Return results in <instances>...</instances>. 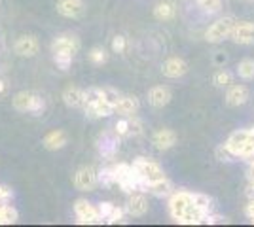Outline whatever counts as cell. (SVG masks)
<instances>
[{
	"label": "cell",
	"mask_w": 254,
	"mask_h": 227,
	"mask_svg": "<svg viewBox=\"0 0 254 227\" xmlns=\"http://www.w3.org/2000/svg\"><path fill=\"white\" fill-rule=\"evenodd\" d=\"M87 57H89V61L93 65H105L106 61H108V53H106L105 47H91Z\"/></svg>",
	"instance_id": "31"
},
{
	"label": "cell",
	"mask_w": 254,
	"mask_h": 227,
	"mask_svg": "<svg viewBox=\"0 0 254 227\" xmlns=\"http://www.w3.org/2000/svg\"><path fill=\"white\" fill-rule=\"evenodd\" d=\"M237 76L243 80H254V59H243L237 65Z\"/></svg>",
	"instance_id": "29"
},
{
	"label": "cell",
	"mask_w": 254,
	"mask_h": 227,
	"mask_svg": "<svg viewBox=\"0 0 254 227\" xmlns=\"http://www.w3.org/2000/svg\"><path fill=\"white\" fill-rule=\"evenodd\" d=\"M74 214L76 222L82 224V226H103L105 220L99 214V208L97 205L89 203L87 199H76L74 201Z\"/></svg>",
	"instance_id": "4"
},
{
	"label": "cell",
	"mask_w": 254,
	"mask_h": 227,
	"mask_svg": "<svg viewBox=\"0 0 254 227\" xmlns=\"http://www.w3.org/2000/svg\"><path fill=\"white\" fill-rule=\"evenodd\" d=\"M127 49V38L126 36H122V34H118L112 38V51L114 53H124Z\"/></svg>",
	"instance_id": "34"
},
{
	"label": "cell",
	"mask_w": 254,
	"mask_h": 227,
	"mask_svg": "<svg viewBox=\"0 0 254 227\" xmlns=\"http://www.w3.org/2000/svg\"><path fill=\"white\" fill-rule=\"evenodd\" d=\"M85 100V89L78 86H68L63 91V102L68 108H82Z\"/></svg>",
	"instance_id": "20"
},
{
	"label": "cell",
	"mask_w": 254,
	"mask_h": 227,
	"mask_svg": "<svg viewBox=\"0 0 254 227\" xmlns=\"http://www.w3.org/2000/svg\"><path fill=\"white\" fill-rule=\"evenodd\" d=\"M249 129H251V135L254 136V127H249Z\"/></svg>",
	"instance_id": "43"
},
{
	"label": "cell",
	"mask_w": 254,
	"mask_h": 227,
	"mask_svg": "<svg viewBox=\"0 0 254 227\" xmlns=\"http://www.w3.org/2000/svg\"><path fill=\"white\" fill-rule=\"evenodd\" d=\"M84 112L89 119H103L114 116V106L103 97V87H87L85 89Z\"/></svg>",
	"instance_id": "2"
},
{
	"label": "cell",
	"mask_w": 254,
	"mask_h": 227,
	"mask_svg": "<svg viewBox=\"0 0 254 227\" xmlns=\"http://www.w3.org/2000/svg\"><path fill=\"white\" fill-rule=\"evenodd\" d=\"M216 159H218V161H224V163H230V161H233L235 157L230 153V150H228L224 144H220V146L216 148Z\"/></svg>",
	"instance_id": "35"
},
{
	"label": "cell",
	"mask_w": 254,
	"mask_h": 227,
	"mask_svg": "<svg viewBox=\"0 0 254 227\" xmlns=\"http://www.w3.org/2000/svg\"><path fill=\"white\" fill-rule=\"evenodd\" d=\"M114 203H108V201H105V203H99L97 205V208H99V214L103 216V220H105V224H106V218L110 216V212L114 210Z\"/></svg>",
	"instance_id": "37"
},
{
	"label": "cell",
	"mask_w": 254,
	"mask_h": 227,
	"mask_svg": "<svg viewBox=\"0 0 254 227\" xmlns=\"http://www.w3.org/2000/svg\"><path fill=\"white\" fill-rule=\"evenodd\" d=\"M245 214H247V218L254 224V199H251L249 205L245 206Z\"/></svg>",
	"instance_id": "38"
},
{
	"label": "cell",
	"mask_w": 254,
	"mask_h": 227,
	"mask_svg": "<svg viewBox=\"0 0 254 227\" xmlns=\"http://www.w3.org/2000/svg\"><path fill=\"white\" fill-rule=\"evenodd\" d=\"M216 224H218V226H220V224H228V220L224 216H220V214H212V212L207 214L205 220H203V226H216Z\"/></svg>",
	"instance_id": "36"
},
{
	"label": "cell",
	"mask_w": 254,
	"mask_h": 227,
	"mask_svg": "<svg viewBox=\"0 0 254 227\" xmlns=\"http://www.w3.org/2000/svg\"><path fill=\"white\" fill-rule=\"evenodd\" d=\"M214 63H216V65H222V63H226V55H224L222 51H218L216 59H214Z\"/></svg>",
	"instance_id": "41"
},
{
	"label": "cell",
	"mask_w": 254,
	"mask_h": 227,
	"mask_svg": "<svg viewBox=\"0 0 254 227\" xmlns=\"http://www.w3.org/2000/svg\"><path fill=\"white\" fill-rule=\"evenodd\" d=\"M19 220V212L10 203H0V226H11Z\"/></svg>",
	"instance_id": "24"
},
{
	"label": "cell",
	"mask_w": 254,
	"mask_h": 227,
	"mask_svg": "<svg viewBox=\"0 0 254 227\" xmlns=\"http://www.w3.org/2000/svg\"><path fill=\"white\" fill-rule=\"evenodd\" d=\"M99 185H105V187L116 185V178H114L112 167H105V169L99 171Z\"/></svg>",
	"instance_id": "30"
},
{
	"label": "cell",
	"mask_w": 254,
	"mask_h": 227,
	"mask_svg": "<svg viewBox=\"0 0 254 227\" xmlns=\"http://www.w3.org/2000/svg\"><path fill=\"white\" fill-rule=\"evenodd\" d=\"M138 108V98L135 95H122L118 106L114 108V114H120V116H137Z\"/></svg>",
	"instance_id": "22"
},
{
	"label": "cell",
	"mask_w": 254,
	"mask_h": 227,
	"mask_svg": "<svg viewBox=\"0 0 254 227\" xmlns=\"http://www.w3.org/2000/svg\"><path fill=\"white\" fill-rule=\"evenodd\" d=\"M131 165H133V169L140 174V178L146 182V185H148L150 182L159 180V178H165V171H163V167H161L158 161L150 159V157H137Z\"/></svg>",
	"instance_id": "6"
},
{
	"label": "cell",
	"mask_w": 254,
	"mask_h": 227,
	"mask_svg": "<svg viewBox=\"0 0 254 227\" xmlns=\"http://www.w3.org/2000/svg\"><path fill=\"white\" fill-rule=\"evenodd\" d=\"M191 197H193V205L199 206L205 214H211L212 208H214V201H212V197H209V195H205V193H199V191L191 193Z\"/></svg>",
	"instance_id": "28"
},
{
	"label": "cell",
	"mask_w": 254,
	"mask_h": 227,
	"mask_svg": "<svg viewBox=\"0 0 254 227\" xmlns=\"http://www.w3.org/2000/svg\"><path fill=\"white\" fill-rule=\"evenodd\" d=\"M11 104L17 112L23 114H32V116H40L46 110V100L38 93L32 91H19L11 98Z\"/></svg>",
	"instance_id": "3"
},
{
	"label": "cell",
	"mask_w": 254,
	"mask_h": 227,
	"mask_svg": "<svg viewBox=\"0 0 254 227\" xmlns=\"http://www.w3.org/2000/svg\"><path fill=\"white\" fill-rule=\"evenodd\" d=\"M66 133L63 129H53L50 133H46V136L42 138V146L48 151H57V150H63L66 146Z\"/></svg>",
	"instance_id": "19"
},
{
	"label": "cell",
	"mask_w": 254,
	"mask_h": 227,
	"mask_svg": "<svg viewBox=\"0 0 254 227\" xmlns=\"http://www.w3.org/2000/svg\"><path fill=\"white\" fill-rule=\"evenodd\" d=\"M126 212L133 218H140L148 212V199L144 191H133L127 195Z\"/></svg>",
	"instance_id": "11"
},
{
	"label": "cell",
	"mask_w": 254,
	"mask_h": 227,
	"mask_svg": "<svg viewBox=\"0 0 254 227\" xmlns=\"http://www.w3.org/2000/svg\"><path fill=\"white\" fill-rule=\"evenodd\" d=\"M254 136L251 135V129H239V131H233L232 135L226 138L224 146L230 150L233 157H241V153L245 151V148L249 146V142L253 140Z\"/></svg>",
	"instance_id": "10"
},
{
	"label": "cell",
	"mask_w": 254,
	"mask_h": 227,
	"mask_svg": "<svg viewBox=\"0 0 254 227\" xmlns=\"http://www.w3.org/2000/svg\"><path fill=\"white\" fill-rule=\"evenodd\" d=\"M177 140H179V136H177V133L173 129H158L152 135V144L159 151L171 150L177 144Z\"/></svg>",
	"instance_id": "17"
},
{
	"label": "cell",
	"mask_w": 254,
	"mask_h": 227,
	"mask_svg": "<svg viewBox=\"0 0 254 227\" xmlns=\"http://www.w3.org/2000/svg\"><path fill=\"white\" fill-rule=\"evenodd\" d=\"M126 206H114V210L110 212V216L106 218V224L116 226V224H126Z\"/></svg>",
	"instance_id": "32"
},
{
	"label": "cell",
	"mask_w": 254,
	"mask_h": 227,
	"mask_svg": "<svg viewBox=\"0 0 254 227\" xmlns=\"http://www.w3.org/2000/svg\"><path fill=\"white\" fill-rule=\"evenodd\" d=\"M122 95H124V93H120V91H118V89H114V87H103V97H105L106 100H108V102L114 106V108L118 106V102H120Z\"/></svg>",
	"instance_id": "33"
},
{
	"label": "cell",
	"mask_w": 254,
	"mask_h": 227,
	"mask_svg": "<svg viewBox=\"0 0 254 227\" xmlns=\"http://www.w3.org/2000/svg\"><path fill=\"white\" fill-rule=\"evenodd\" d=\"M251 98V91L247 86H241V84H232L226 91V104L232 106V108H239L249 102Z\"/></svg>",
	"instance_id": "13"
},
{
	"label": "cell",
	"mask_w": 254,
	"mask_h": 227,
	"mask_svg": "<svg viewBox=\"0 0 254 227\" xmlns=\"http://www.w3.org/2000/svg\"><path fill=\"white\" fill-rule=\"evenodd\" d=\"M4 91H6V82H4V80H0V95H2Z\"/></svg>",
	"instance_id": "42"
},
{
	"label": "cell",
	"mask_w": 254,
	"mask_h": 227,
	"mask_svg": "<svg viewBox=\"0 0 254 227\" xmlns=\"http://www.w3.org/2000/svg\"><path fill=\"white\" fill-rule=\"evenodd\" d=\"M97 151L106 161L116 157L118 151H120V136L116 135V131L105 129L97 136Z\"/></svg>",
	"instance_id": "7"
},
{
	"label": "cell",
	"mask_w": 254,
	"mask_h": 227,
	"mask_svg": "<svg viewBox=\"0 0 254 227\" xmlns=\"http://www.w3.org/2000/svg\"><path fill=\"white\" fill-rule=\"evenodd\" d=\"M177 13V6L173 2H159L154 6V17L158 21H171Z\"/></svg>",
	"instance_id": "23"
},
{
	"label": "cell",
	"mask_w": 254,
	"mask_h": 227,
	"mask_svg": "<svg viewBox=\"0 0 254 227\" xmlns=\"http://www.w3.org/2000/svg\"><path fill=\"white\" fill-rule=\"evenodd\" d=\"M112 129L116 131V135L120 138H131V116H122L114 123Z\"/></svg>",
	"instance_id": "27"
},
{
	"label": "cell",
	"mask_w": 254,
	"mask_h": 227,
	"mask_svg": "<svg viewBox=\"0 0 254 227\" xmlns=\"http://www.w3.org/2000/svg\"><path fill=\"white\" fill-rule=\"evenodd\" d=\"M212 84H214V87H228L233 84V74L232 72H228L226 68H218L216 72H214V76H212Z\"/></svg>",
	"instance_id": "26"
},
{
	"label": "cell",
	"mask_w": 254,
	"mask_h": 227,
	"mask_svg": "<svg viewBox=\"0 0 254 227\" xmlns=\"http://www.w3.org/2000/svg\"><path fill=\"white\" fill-rule=\"evenodd\" d=\"M247 180L254 182V163H249V169H247Z\"/></svg>",
	"instance_id": "39"
},
{
	"label": "cell",
	"mask_w": 254,
	"mask_h": 227,
	"mask_svg": "<svg viewBox=\"0 0 254 227\" xmlns=\"http://www.w3.org/2000/svg\"><path fill=\"white\" fill-rule=\"evenodd\" d=\"M195 4L207 15H216L222 10V0H195Z\"/></svg>",
	"instance_id": "25"
},
{
	"label": "cell",
	"mask_w": 254,
	"mask_h": 227,
	"mask_svg": "<svg viewBox=\"0 0 254 227\" xmlns=\"http://www.w3.org/2000/svg\"><path fill=\"white\" fill-rule=\"evenodd\" d=\"M78 51H80V38L76 34L64 33L53 38L52 55L53 63L59 70H68Z\"/></svg>",
	"instance_id": "1"
},
{
	"label": "cell",
	"mask_w": 254,
	"mask_h": 227,
	"mask_svg": "<svg viewBox=\"0 0 254 227\" xmlns=\"http://www.w3.org/2000/svg\"><path fill=\"white\" fill-rule=\"evenodd\" d=\"M40 49V44L36 40V36L32 34H23L13 44V51L19 57H34Z\"/></svg>",
	"instance_id": "16"
},
{
	"label": "cell",
	"mask_w": 254,
	"mask_h": 227,
	"mask_svg": "<svg viewBox=\"0 0 254 227\" xmlns=\"http://www.w3.org/2000/svg\"><path fill=\"white\" fill-rule=\"evenodd\" d=\"M74 187L78 191H93L99 185V171L91 165L80 167L74 174Z\"/></svg>",
	"instance_id": "9"
},
{
	"label": "cell",
	"mask_w": 254,
	"mask_h": 227,
	"mask_svg": "<svg viewBox=\"0 0 254 227\" xmlns=\"http://www.w3.org/2000/svg\"><path fill=\"white\" fill-rule=\"evenodd\" d=\"M233 25H235V19H233L232 15H224L220 19H216L205 31V40L209 44H220L224 40H228L232 36Z\"/></svg>",
	"instance_id": "5"
},
{
	"label": "cell",
	"mask_w": 254,
	"mask_h": 227,
	"mask_svg": "<svg viewBox=\"0 0 254 227\" xmlns=\"http://www.w3.org/2000/svg\"><path fill=\"white\" fill-rule=\"evenodd\" d=\"M173 191H175V187H173V182H171L167 176H165V178H159L156 182H150V184L146 185V189H144V193L154 195V197H158V199L169 197Z\"/></svg>",
	"instance_id": "21"
},
{
	"label": "cell",
	"mask_w": 254,
	"mask_h": 227,
	"mask_svg": "<svg viewBox=\"0 0 254 227\" xmlns=\"http://www.w3.org/2000/svg\"><path fill=\"white\" fill-rule=\"evenodd\" d=\"M188 70H190L188 63H186L184 59H180V57H169V59L161 65L163 76H165V78H171V80H179L182 76H186Z\"/></svg>",
	"instance_id": "15"
},
{
	"label": "cell",
	"mask_w": 254,
	"mask_h": 227,
	"mask_svg": "<svg viewBox=\"0 0 254 227\" xmlns=\"http://www.w3.org/2000/svg\"><path fill=\"white\" fill-rule=\"evenodd\" d=\"M173 98V93L167 86H154L148 91V102L154 108H165Z\"/></svg>",
	"instance_id": "18"
},
{
	"label": "cell",
	"mask_w": 254,
	"mask_h": 227,
	"mask_svg": "<svg viewBox=\"0 0 254 227\" xmlns=\"http://www.w3.org/2000/svg\"><path fill=\"white\" fill-rule=\"evenodd\" d=\"M247 195H249V199H254V182H249V185H247Z\"/></svg>",
	"instance_id": "40"
},
{
	"label": "cell",
	"mask_w": 254,
	"mask_h": 227,
	"mask_svg": "<svg viewBox=\"0 0 254 227\" xmlns=\"http://www.w3.org/2000/svg\"><path fill=\"white\" fill-rule=\"evenodd\" d=\"M232 38L239 45H253L254 44V23L253 21H235L232 31Z\"/></svg>",
	"instance_id": "12"
},
{
	"label": "cell",
	"mask_w": 254,
	"mask_h": 227,
	"mask_svg": "<svg viewBox=\"0 0 254 227\" xmlns=\"http://www.w3.org/2000/svg\"><path fill=\"white\" fill-rule=\"evenodd\" d=\"M55 8H57V13L66 19H78L84 15L85 4L84 0H57Z\"/></svg>",
	"instance_id": "14"
},
{
	"label": "cell",
	"mask_w": 254,
	"mask_h": 227,
	"mask_svg": "<svg viewBox=\"0 0 254 227\" xmlns=\"http://www.w3.org/2000/svg\"><path fill=\"white\" fill-rule=\"evenodd\" d=\"M193 203V197H191V191H184V189H180V191H173L169 195V214L171 218L180 224L182 222V218L186 214V210H188V206Z\"/></svg>",
	"instance_id": "8"
}]
</instances>
